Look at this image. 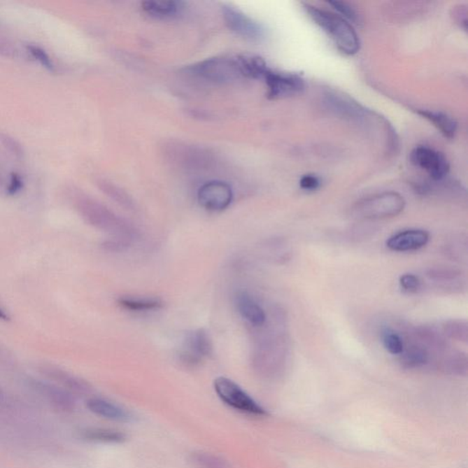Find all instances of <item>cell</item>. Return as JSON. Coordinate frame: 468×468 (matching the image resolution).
Masks as SVG:
<instances>
[{
	"label": "cell",
	"mask_w": 468,
	"mask_h": 468,
	"mask_svg": "<svg viewBox=\"0 0 468 468\" xmlns=\"http://www.w3.org/2000/svg\"><path fill=\"white\" fill-rule=\"evenodd\" d=\"M76 207L86 222L113 235L115 240L127 244L135 236V229L129 222L116 215L99 202L87 197H80L77 199Z\"/></svg>",
	"instance_id": "cell-1"
},
{
	"label": "cell",
	"mask_w": 468,
	"mask_h": 468,
	"mask_svg": "<svg viewBox=\"0 0 468 468\" xmlns=\"http://www.w3.org/2000/svg\"><path fill=\"white\" fill-rule=\"evenodd\" d=\"M304 8L310 19L326 32L341 52L347 55H354L359 52V36L344 17L306 3L304 4Z\"/></svg>",
	"instance_id": "cell-2"
},
{
	"label": "cell",
	"mask_w": 468,
	"mask_h": 468,
	"mask_svg": "<svg viewBox=\"0 0 468 468\" xmlns=\"http://www.w3.org/2000/svg\"><path fill=\"white\" fill-rule=\"evenodd\" d=\"M192 73L217 83H229L246 77L243 56L205 59L192 68Z\"/></svg>",
	"instance_id": "cell-3"
},
{
	"label": "cell",
	"mask_w": 468,
	"mask_h": 468,
	"mask_svg": "<svg viewBox=\"0 0 468 468\" xmlns=\"http://www.w3.org/2000/svg\"><path fill=\"white\" fill-rule=\"evenodd\" d=\"M405 199L400 193L387 192L368 197L354 206L355 216L366 220H383L398 216L404 211Z\"/></svg>",
	"instance_id": "cell-4"
},
{
	"label": "cell",
	"mask_w": 468,
	"mask_h": 468,
	"mask_svg": "<svg viewBox=\"0 0 468 468\" xmlns=\"http://www.w3.org/2000/svg\"><path fill=\"white\" fill-rule=\"evenodd\" d=\"M218 397L232 409L253 416H267V411L231 378L219 377L214 381Z\"/></svg>",
	"instance_id": "cell-5"
},
{
	"label": "cell",
	"mask_w": 468,
	"mask_h": 468,
	"mask_svg": "<svg viewBox=\"0 0 468 468\" xmlns=\"http://www.w3.org/2000/svg\"><path fill=\"white\" fill-rule=\"evenodd\" d=\"M263 79L268 88V95L273 99L286 98L302 94L305 90V80L299 74L282 73L268 68Z\"/></svg>",
	"instance_id": "cell-6"
},
{
	"label": "cell",
	"mask_w": 468,
	"mask_h": 468,
	"mask_svg": "<svg viewBox=\"0 0 468 468\" xmlns=\"http://www.w3.org/2000/svg\"><path fill=\"white\" fill-rule=\"evenodd\" d=\"M411 163L425 171L434 180H442L448 174L450 166L445 155L434 148L419 146L411 153Z\"/></svg>",
	"instance_id": "cell-7"
},
{
	"label": "cell",
	"mask_w": 468,
	"mask_h": 468,
	"mask_svg": "<svg viewBox=\"0 0 468 468\" xmlns=\"http://www.w3.org/2000/svg\"><path fill=\"white\" fill-rule=\"evenodd\" d=\"M222 16L228 28L237 35L255 41L263 40L264 38V27L239 10L231 6H225L222 7Z\"/></svg>",
	"instance_id": "cell-8"
},
{
	"label": "cell",
	"mask_w": 468,
	"mask_h": 468,
	"mask_svg": "<svg viewBox=\"0 0 468 468\" xmlns=\"http://www.w3.org/2000/svg\"><path fill=\"white\" fill-rule=\"evenodd\" d=\"M197 196L199 205L205 210L222 211L231 205L234 192L229 184L213 180L202 185Z\"/></svg>",
	"instance_id": "cell-9"
},
{
	"label": "cell",
	"mask_w": 468,
	"mask_h": 468,
	"mask_svg": "<svg viewBox=\"0 0 468 468\" xmlns=\"http://www.w3.org/2000/svg\"><path fill=\"white\" fill-rule=\"evenodd\" d=\"M213 342L206 330L199 329L185 335L180 357L187 365H196L213 353Z\"/></svg>",
	"instance_id": "cell-10"
},
{
	"label": "cell",
	"mask_w": 468,
	"mask_h": 468,
	"mask_svg": "<svg viewBox=\"0 0 468 468\" xmlns=\"http://www.w3.org/2000/svg\"><path fill=\"white\" fill-rule=\"evenodd\" d=\"M430 235L425 229H408L396 232L386 241L390 251L406 253L418 251L428 243Z\"/></svg>",
	"instance_id": "cell-11"
},
{
	"label": "cell",
	"mask_w": 468,
	"mask_h": 468,
	"mask_svg": "<svg viewBox=\"0 0 468 468\" xmlns=\"http://www.w3.org/2000/svg\"><path fill=\"white\" fill-rule=\"evenodd\" d=\"M234 304L241 317L252 326L262 327L267 322L264 310L247 292H237L234 297Z\"/></svg>",
	"instance_id": "cell-12"
},
{
	"label": "cell",
	"mask_w": 468,
	"mask_h": 468,
	"mask_svg": "<svg viewBox=\"0 0 468 468\" xmlns=\"http://www.w3.org/2000/svg\"><path fill=\"white\" fill-rule=\"evenodd\" d=\"M88 410L95 416L119 423H129L133 416L129 411L113 402L100 398H92L87 402Z\"/></svg>",
	"instance_id": "cell-13"
},
{
	"label": "cell",
	"mask_w": 468,
	"mask_h": 468,
	"mask_svg": "<svg viewBox=\"0 0 468 468\" xmlns=\"http://www.w3.org/2000/svg\"><path fill=\"white\" fill-rule=\"evenodd\" d=\"M326 104L329 108L336 115L344 118H360L364 115V108L359 104L354 102L350 98L336 92H327Z\"/></svg>",
	"instance_id": "cell-14"
},
{
	"label": "cell",
	"mask_w": 468,
	"mask_h": 468,
	"mask_svg": "<svg viewBox=\"0 0 468 468\" xmlns=\"http://www.w3.org/2000/svg\"><path fill=\"white\" fill-rule=\"evenodd\" d=\"M143 10L149 16L156 19H171L178 16L183 10V3L180 1H145L142 3Z\"/></svg>",
	"instance_id": "cell-15"
},
{
	"label": "cell",
	"mask_w": 468,
	"mask_h": 468,
	"mask_svg": "<svg viewBox=\"0 0 468 468\" xmlns=\"http://www.w3.org/2000/svg\"><path fill=\"white\" fill-rule=\"evenodd\" d=\"M418 115L423 116V118L427 119L434 126L440 130L446 137L453 139L458 132V122L455 120L451 116L445 114V113L431 111L427 109H419Z\"/></svg>",
	"instance_id": "cell-16"
},
{
	"label": "cell",
	"mask_w": 468,
	"mask_h": 468,
	"mask_svg": "<svg viewBox=\"0 0 468 468\" xmlns=\"http://www.w3.org/2000/svg\"><path fill=\"white\" fill-rule=\"evenodd\" d=\"M119 306L133 312L153 311L162 308L163 302L156 297H125L118 299Z\"/></svg>",
	"instance_id": "cell-17"
},
{
	"label": "cell",
	"mask_w": 468,
	"mask_h": 468,
	"mask_svg": "<svg viewBox=\"0 0 468 468\" xmlns=\"http://www.w3.org/2000/svg\"><path fill=\"white\" fill-rule=\"evenodd\" d=\"M427 276L429 278L437 283L440 288L444 289H452L454 290L455 288H460L461 284V272L455 269H450V268H437V269H432L429 271Z\"/></svg>",
	"instance_id": "cell-18"
},
{
	"label": "cell",
	"mask_w": 468,
	"mask_h": 468,
	"mask_svg": "<svg viewBox=\"0 0 468 468\" xmlns=\"http://www.w3.org/2000/svg\"><path fill=\"white\" fill-rule=\"evenodd\" d=\"M402 364L408 368H418L425 366L429 362V353L425 345L413 344L404 348L400 355Z\"/></svg>",
	"instance_id": "cell-19"
},
{
	"label": "cell",
	"mask_w": 468,
	"mask_h": 468,
	"mask_svg": "<svg viewBox=\"0 0 468 468\" xmlns=\"http://www.w3.org/2000/svg\"><path fill=\"white\" fill-rule=\"evenodd\" d=\"M85 437L92 442L104 444H120L127 440L126 434L113 429H92L85 432Z\"/></svg>",
	"instance_id": "cell-20"
},
{
	"label": "cell",
	"mask_w": 468,
	"mask_h": 468,
	"mask_svg": "<svg viewBox=\"0 0 468 468\" xmlns=\"http://www.w3.org/2000/svg\"><path fill=\"white\" fill-rule=\"evenodd\" d=\"M444 333L452 339L461 342H467L468 327L466 320H455L446 321L443 326Z\"/></svg>",
	"instance_id": "cell-21"
},
{
	"label": "cell",
	"mask_w": 468,
	"mask_h": 468,
	"mask_svg": "<svg viewBox=\"0 0 468 468\" xmlns=\"http://www.w3.org/2000/svg\"><path fill=\"white\" fill-rule=\"evenodd\" d=\"M383 343L385 350L392 355H401L405 348L402 336L395 330L390 329L383 332Z\"/></svg>",
	"instance_id": "cell-22"
},
{
	"label": "cell",
	"mask_w": 468,
	"mask_h": 468,
	"mask_svg": "<svg viewBox=\"0 0 468 468\" xmlns=\"http://www.w3.org/2000/svg\"><path fill=\"white\" fill-rule=\"evenodd\" d=\"M102 189L107 195L111 197L113 199H115L116 202H118L119 204L126 207L127 208H134V202L131 199L130 197L127 194L126 192H124L123 190L118 189L113 185H109L104 183L102 186Z\"/></svg>",
	"instance_id": "cell-23"
},
{
	"label": "cell",
	"mask_w": 468,
	"mask_h": 468,
	"mask_svg": "<svg viewBox=\"0 0 468 468\" xmlns=\"http://www.w3.org/2000/svg\"><path fill=\"white\" fill-rule=\"evenodd\" d=\"M329 4L333 7L334 10L342 14L346 19L350 20L353 23H360V15L353 6L348 4V3L342 1H329Z\"/></svg>",
	"instance_id": "cell-24"
},
{
	"label": "cell",
	"mask_w": 468,
	"mask_h": 468,
	"mask_svg": "<svg viewBox=\"0 0 468 468\" xmlns=\"http://www.w3.org/2000/svg\"><path fill=\"white\" fill-rule=\"evenodd\" d=\"M399 283H400L402 290L407 293H417L422 286L421 280L413 274H402Z\"/></svg>",
	"instance_id": "cell-25"
},
{
	"label": "cell",
	"mask_w": 468,
	"mask_h": 468,
	"mask_svg": "<svg viewBox=\"0 0 468 468\" xmlns=\"http://www.w3.org/2000/svg\"><path fill=\"white\" fill-rule=\"evenodd\" d=\"M27 48H28L29 52L41 62V64L43 65V66L45 67L49 71L55 70V64H53L52 59L47 55L45 50H43L40 47L34 45H29L27 46Z\"/></svg>",
	"instance_id": "cell-26"
},
{
	"label": "cell",
	"mask_w": 468,
	"mask_h": 468,
	"mask_svg": "<svg viewBox=\"0 0 468 468\" xmlns=\"http://www.w3.org/2000/svg\"><path fill=\"white\" fill-rule=\"evenodd\" d=\"M194 461L199 467L204 468H226L225 465L222 462L218 460L216 458L210 455H196Z\"/></svg>",
	"instance_id": "cell-27"
},
{
	"label": "cell",
	"mask_w": 468,
	"mask_h": 468,
	"mask_svg": "<svg viewBox=\"0 0 468 468\" xmlns=\"http://www.w3.org/2000/svg\"><path fill=\"white\" fill-rule=\"evenodd\" d=\"M299 185L301 189L306 192H314L320 187V178L314 174H306L300 178Z\"/></svg>",
	"instance_id": "cell-28"
},
{
	"label": "cell",
	"mask_w": 468,
	"mask_h": 468,
	"mask_svg": "<svg viewBox=\"0 0 468 468\" xmlns=\"http://www.w3.org/2000/svg\"><path fill=\"white\" fill-rule=\"evenodd\" d=\"M455 15L458 17V22L460 23L462 28L467 29V10H464L463 11L462 10V8H459V10L455 12Z\"/></svg>",
	"instance_id": "cell-29"
},
{
	"label": "cell",
	"mask_w": 468,
	"mask_h": 468,
	"mask_svg": "<svg viewBox=\"0 0 468 468\" xmlns=\"http://www.w3.org/2000/svg\"><path fill=\"white\" fill-rule=\"evenodd\" d=\"M20 187H22V181H20L19 178L14 177L13 181H12L10 184V189H8V192H10L11 194H14V193H16Z\"/></svg>",
	"instance_id": "cell-30"
},
{
	"label": "cell",
	"mask_w": 468,
	"mask_h": 468,
	"mask_svg": "<svg viewBox=\"0 0 468 468\" xmlns=\"http://www.w3.org/2000/svg\"><path fill=\"white\" fill-rule=\"evenodd\" d=\"M8 318H10V317H8V315L6 313L5 310L0 308V320L6 321L8 320Z\"/></svg>",
	"instance_id": "cell-31"
}]
</instances>
